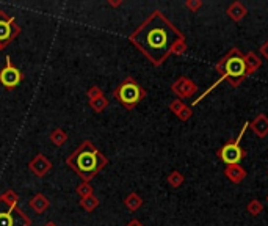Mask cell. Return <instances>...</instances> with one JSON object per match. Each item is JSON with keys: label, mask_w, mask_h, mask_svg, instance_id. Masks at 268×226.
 <instances>
[{"label": "cell", "mask_w": 268, "mask_h": 226, "mask_svg": "<svg viewBox=\"0 0 268 226\" xmlns=\"http://www.w3.org/2000/svg\"><path fill=\"white\" fill-rule=\"evenodd\" d=\"M182 38H185V35L162 11H154L129 37L132 44L154 66L165 63L167 58L171 55L172 46Z\"/></svg>", "instance_id": "obj_1"}, {"label": "cell", "mask_w": 268, "mask_h": 226, "mask_svg": "<svg viewBox=\"0 0 268 226\" xmlns=\"http://www.w3.org/2000/svg\"><path fill=\"white\" fill-rule=\"evenodd\" d=\"M107 157L91 142H83L66 159L67 167L74 170L85 182H90L107 165Z\"/></svg>", "instance_id": "obj_2"}, {"label": "cell", "mask_w": 268, "mask_h": 226, "mask_svg": "<svg viewBox=\"0 0 268 226\" xmlns=\"http://www.w3.org/2000/svg\"><path fill=\"white\" fill-rule=\"evenodd\" d=\"M215 71L220 74V79L217 82H228L232 88L238 86L249 75L245 63V55L241 54L238 47L229 49L228 54L215 65Z\"/></svg>", "instance_id": "obj_3"}, {"label": "cell", "mask_w": 268, "mask_h": 226, "mask_svg": "<svg viewBox=\"0 0 268 226\" xmlns=\"http://www.w3.org/2000/svg\"><path fill=\"white\" fill-rule=\"evenodd\" d=\"M19 196L14 190L0 195V226H30L32 220L17 207Z\"/></svg>", "instance_id": "obj_4"}, {"label": "cell", "mask_w": 268, "mask_h": 226, "mask_svg": "<svg viewBox=\"0 0 268 226\" xmlns=\"http://www.w3.org/2000/svg\"><path fill=\"white\" fill-rule=\"evenodd\" d=\"M113 96L123 104L127 110H132L146 98V90L141 85L136 83L134 77H127V79L113 91Z\"/></svg>", "instance_id": "obj_5"}, {"label": "cell", "mask_w": 268, "mask_h": 226, "mask_svg": "<svg viewBox=\"0 0 268 226\" xmlns=\"http://www.w3.org/2000/svg\"><path fill=\"white\" fill-rule=\"evenodd\" d=\"M248 127H249V123H245V126L241 127V130H240L238 135L234 138V140L228 142L226 145L217 151V155H218L223 163H226V167H228V165L240 163V160L245 157V151H243V148L240 146V142H241V137L245 135Z\"/></svg>", "instance_id": "obj_6"}, {"label": "cell", "mask_w": 268, "mask_h": 226, "mask_svg": "<svg viewBox=\"0 0 268 226\" xmlns=\"http://www.w3.org/2000/svg\"><path fill=\"white\" fill-rule=\"evenodd\" d=\"M21 33V27L16 24L14 16H10L3 10H0V50L5 49L13 39Z\"/></svg>", "instance_id": "obj_7"}, {"label": "cell", "mask_w": 268, "mask_h": 226, "mask_svg": "<svg viewBox=\"0 0 268 226\" xmlns=\"http://www.w3.org/2000/svg\"><path fill=\"white\" fill-rule=\"evenodd\" d=\"M5 62H6L5 68L2 69V71H0V83H2L6 90H13L14 86H17V85L21 83L22 74H21V71L16 66H13L10 55H6Z\"/></svg>", "instance_id": "obj_8"}, {"label": "cell", "mask_w": 268, "mask_h": 226, "mask_svg": "<svg viewBox=\"0 0 268 226\" xmlns=\"http://www.w3.org/2000/svg\"><path fill=\"white\" fill-rule=\"evenodd\" d=\"M198 90H200V86H198L192 79H188V77H184V75L176 79L171 85V91L174 93L177 99H180V101L193 98Z\"/></svg>", "instance_id": "obj_9"}, {"label": "cell", "mask_w": 268, "mask_h": 226, "mask_svg": "<svg viewBox=\"0 0 268 226\" xmlns=\"http://www.w3.org/2000/svg\"><path fill=\"white\" fill-rule=\"evenodd\" d=\"M29 167H30V171L33 173V175H36L38 178H44L52 170V162L46 157L44 154H38L33 157V160L30 162Z\"/></svg>", "instance_id": "obj_10"}, {"label": "cell", "mask_w": 268, "mask_h": 226, "mask_svg": "<svg viewBox=\"0 0 268 226\" xmlns=\"http://www.w3.org/2000/svg\"><path fill=\"white\" fill-rule=\"evenodd\" d=\"M169 110L174 113V115L180 119V121H188L193 116V109L188 107L184 101L180 99H174L169 102Z\"/></svg>", "instance_id": "obj_11"}, {"label": "cell", "mask_w": 268, "mask_h": 226, "mask_svg": "<svg viewBox=\"0 0 268 226\" xmlns=\"http://www.w3.org/2000/svg\"><path fill=\"white\" fill-rule=\"evenodd\" d=\"M249 129H251L259 138H265L268 135V116L265 113H259L251 123H249Z\"/></svg>", "instance_id": "obj_12"}, {"label": "cell", "mask_w": 268, "mask_h": 226, "mask_svg": "<svg viewBox=\"0 0 268 226\" xmlns=\"http://www.w3.org/2000/svg\"><path fill=\"white\" fill-rule=\"evenodd\" d=\"M224 176L228 178L229 182L232 184H240L241 181L246 178V170L241 167L240 163H235V165H228L226 168H224Z\"/></svg>", "instance_id": "obj_13"}, {"label": "cell", "mask_w": 268, "mask_h": 226, "mask_svg": "<svg viewBox=\"0 0 268 226\" xmlns=\"http://www.w3.org/2000/svg\"><path fill=\"white\" fill-rule=\"evenodd\" d=\"M226 14L231 21H234V22H240L241 19H245V16L248 14V8L241 3V2H232L229 6H228V10H226Z\"/></svg>", "instance_id": "obj_14"}, {"label": "cell", "mask_w": 268, "mask_h": 226, "mask_svg": "<svg viewBox=\"0 0 268 226\" xmlns=\"http://www.w3.org/2000/svg\"><path fill=\"white\" fill-rule=\"evenodd\" d=\"M245 63H246L248 74L253 75L257 69L262 66V58L259 57L256 52H248V54H245Z\"/></svg>", "instance_id": "obj_15"}, {"label": "cell", "mask_w": 268, "mask_h": 226, "mask_svg": "<svg viewBox=\"0 0 268 226\" xmlns=\"http://www.w3.org/2000/svg\"><path fill=\"white\" fill-rule=\"evenodd\" d=\"M49 199L42 195V193H38V195H34L32 199H30V207L32 209L36 212V214H42V212H46L47 211V207H49Z\"/></svg>", "instance_id": "obj_16"}, {"label": "cell", "mask_w": 268, "mask_h": 226, "mask_svg": "<svg viewBox=\"0 0 268 226\" xmlns=\"http://www.w3.org/2000/svg\"><path fill=\"white\" fill-rule=\"evenodd\" d=\"M124 204H126V207H127L129 211L135 212V211H138L143 206V198L138 193H129L126 196V199H124Z\"/></svg>", "instance_id": "obj_17"}, {"label": "cell", "mask_w": 268, "mask_h": 226, "mask_svg": "<svg viewBox=\"0 0 268 226\" xmlns=\"http://www.w3.org/2000/svg\"><path fill=\"white\" fill-rule=\"evenodd\" d=\"M66 140H67V134L65 132L63 129L57 127V129H54V130L50 132V142L54 143L55 146H62V145H65Z\"/></svg>", "instance_id": "obj_18"}, {"label": "cell", "mask_w": 268, "mask_h": 226, "mask_svg": "<svg viewBox=\"0 0 268 226\" xmlns=\"http://www.w3.org/2000/svg\"><path fill=\"white\" fill-rule=\"evenodd\" d=\"M80 206L83 207L85 211H88V212H93L96 207L99 206V198L96 195H90V196H85L80 199Z\"/></svg>", "instance_id": "obj_19"}, {"label": "cell", "mask_w": 268, "mask_h": 226, "mask_svg": "<svg viewBox=\"0 0 268 226\" xmlns=\"http://www.w3.org/2000/svg\"><path fill=\"white\" fill-rule=\"evenodd\" d=\"M168 184L172 187V188H179L180 186L184 184L185 182V178H184V175L180 171H177V170H174V171H171L169 175H168Z\"/></svg>", "instance_id": "obj_20"}, {"label": "cell", "mask_w": 268, "mask_h": 226, "mask_svg": "<svg viewBox=\"0 0 268 226\" xmlns=\"http://www.w3.org/2000/svg\"><path fill=\"white\" fill-rule=\"evenodd\" d=\"M246 212L253 217L261 215L264 212V204L259 201V199H251V201L246 204Z\"/></svg>", "instance_id": "obj_21"}, {"label": "cell", "mask_w": 268, "mask_h": 226, "mask_svg": "<svg viewBox=\"0 0 268 226\" xmlns=\"http://www.w3.org/2000/svg\"><path fill=\"white\" fill-rule=\"evenodd\" d=\"M90 106H91V109L96 113H102L103 110L108 107V99L105 96L98 98V99H94V101H90Z\"/></svg>", "instance_id": "obj_22"}, {"label": "cell", "mask_w": 268, "mask_h": 226, "mask_svg": "<svg viewBox=\"0 0 268 226\" xmlns=\"http://www.w3.org/2000/svg\"><path fill=\"white\" fill-rule=\"evenodd\" d=\"M188 46H187V39L182 38V39H179L174 46H172L171 49V55H184L185 52H187Z\"/></svg>", "instance_id": "obj_23"}, {"label": "cell", "mask_w": 268, "mask_h": 226, "mask_svg": "<svg viewBox=\"0 0 268 226\" xmlns=\"http://www.w3.org/2000/svg\"><path fill=\"white\" fill-rule=\"evenodd\" d=\"M77 193L80 195V198H85V196H90L93 195V187L90 182H85L82 181L79 186H77Z\"/></svg>", "instance_id": "obj_24"}, {"label": "cell", "mask_w": 268, "mask_h": 226, "mask_svg": "<svg viewBox=\"0 0 268 226\" xmlns=\"http://www.w3.org/2000/svg\"><path fill=\"white\" fill-rule=\"evenodd\" d=\"M86 96H88L90 101H94V99H98V98H102L103 91L99 88V86L93 85V86H90V88H88V91H86Z\"/></svg>", "instance_id": "obj_25"}, {"label": "cell", "mask_w": 268, "mask_h": 226, "mask_svg": "<svg viewBox=\"0 0 268 226\" xmlns=\"http://www.w3.org/2000/svg\"><path fill=\"white\" fill-rule=\"evenodd\" d=\"M202 5H204V3H202V0H187V2H185V6H187L192 13H198V11L201 10V6H202Z\"/></svg>", "instance_id": "obj_26"}, {"label": "cell", "mask_w": 268, "mask_h": 226, "mask_svg": "<svg viewBox=\"0 0 268 226\" xmlns=\"http://www.w3.org/2000/svg\"><path fill=\"white\" fill-rule=\"evenodd\" d=\"M259 52H261V55L265 58V60H268V39L264 42V44L259 47Z\"/></svg>", "instance_id": "obj_27"}, {"label": "cell", "mask_w": 268, "mask_h": 226, "mask_svg": "<svg viewBox=\"0 0 268 226\" xmlns=\"http://www.w3.org/2000/svg\"><path fill=\"white\" fill-rule=\"evenodd\" d=\"M127 226H143V225H141L140 222H138V220H132V222H131V223H129Z\"/></svg>", "instance_id": "obj_28"}, {"label": "cell", "mask_w": 268, "mask_h": 226, "mask_svg": "<svg viewBox=\"0 0 268 226\" xmlns=\"http://www.w3.org/2000/svg\"><path fill=\"white\" fill-rule=\"evenodd\" d=\"M121 3H123V2H113V0H110V5L111 6H119Z\"/></svg>", "instance_id": "obj_29"}, {"label": "cell", "mask_w": 268, "mask_h": 226, "mask_svg": "<svg viewBox=\"0 0 268 226\" xmlns=\"http://www.w3.org/2000/svg\"><path fill=\"white\" fill-rule=\"evenodd\" d=\"M267 201H268V195H267Z\"/></svg>", "instance_id": "obj_30"}, {"label": "cell", "mask_w": 268, "mask_h": 226, "mask_svg": "<svg viewBox=\"0 0 268 226\" xmlns=\"http://www.w3.org/2000/svg\"><path fill=\"white\" fill-rule=\"evenodd\" d=\"M267 173H268V170H267Z\"/></svg>", "instance_id": "obj_31"}]
</instances>
